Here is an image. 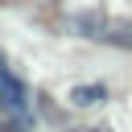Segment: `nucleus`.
<instances>
[{
	"label": "nucleus",
	"mask_w": 132,
	"mask_h": 132,
	"mask_svg": "<svg viewBox=\"0 0 132 132\" xmlns=\"http://www.w3.org/2000/svg\"><path fill=\"white\" fill-rule=\"evenodd\" d=\"M0 107H4L12 120H21V124L29 120V91H25V82H21L4 62H0Z\"/></svg>",
	"instance_id": "obj_1"
},
{
	"label": "nucleus",
	"mask_w": 132,
	"mask_h": 132,
	"mask_svg": "<svg viewBox=\"0 0 132 132\" xmlns=\"http://www.w3.org/2000/svg\"><path fill=\"white\" fill-rule=\"evenodd\" d=\"M0 132H12V128H0Z\"/></svg>",
	"instance_id": "obj_2"
}]
</instances>
